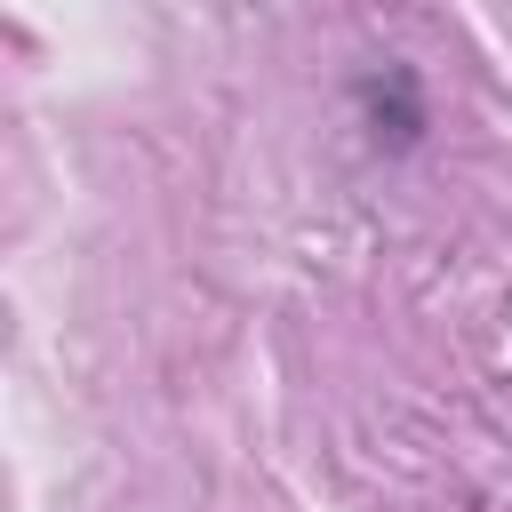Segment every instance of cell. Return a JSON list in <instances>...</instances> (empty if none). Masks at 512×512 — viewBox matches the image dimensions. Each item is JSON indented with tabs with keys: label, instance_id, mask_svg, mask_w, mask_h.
Instances as JSON below:
<instances>
[{
	"label": "cell",
	"instance_id": "obj_1",
	"mask_svg": "<svg viewBox=\"0 0 512 512\" xmlns=\"http://www.w3.org/2000/svg\"><path fill=\"white\" fill-rule=\"evenodd\" d=\"M360 120H368V136L384 144V152H408L416 136H424V88H416V72L408 64H376V72H360Z\"/></svg>",
	"mask_w": 512,
	"mask_h": 512
}]
</instances>
